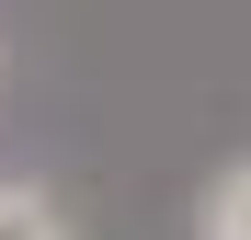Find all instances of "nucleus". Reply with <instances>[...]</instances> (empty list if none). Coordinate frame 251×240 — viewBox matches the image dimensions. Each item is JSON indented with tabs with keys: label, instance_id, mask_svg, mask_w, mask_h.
Listing matches in <instances>:
<instances>
[{
	"label": "nucleus",
	"instance_id": "f03ea898",
	"mask_svg": "<svg viewBox=\"0 0 251 240\" xmlns=\"http://www.w3.org/2000/svg\"><path fill=\"white\" fill-rule=\"evenodd\" d=\"M0 240H80L46 183H0Z\"/></svg>",
	"mask_w": 251,
	"mask_h": 240
},
{
	"label": "nucleus",
	"instance_id": "f257e3e1",
	"mask_svg": "<svg viewBox=\"0 0 251 240\" xmlns=\"http://www.w3.org/2000/svg\"><path fill=\"white\" fill-rule=\"evenodd\" d=\"M194 240H251V160H217L194 183Z\"/></svg>",
	"mask_w": 251,
	"mask_h": 240
}]
</instances>
